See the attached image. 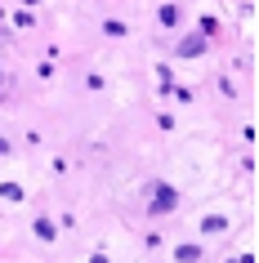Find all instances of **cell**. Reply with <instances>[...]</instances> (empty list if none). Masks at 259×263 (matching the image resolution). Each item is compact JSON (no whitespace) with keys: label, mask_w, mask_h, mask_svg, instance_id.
Instances as JSON below:
<instances>
[{"label":"cell","mask_w":259,"mask_h":263,"mask_svg":"<svg viewBox=\"0 0 259 263\" xmlns=\"http://www.w3.org/2000/svg\"><path fill=\"white\" fill-rule=\"evenodd\" d=\"M179 205V192H175V187H165V183H161V187H152V214H170V210H175Z\"/></svg>","instance_id":"6da1fadb"},{"label":"cell","mask_w":259,"mask_h":263,"mask_svg":"<svg viewBox=\"0 0 259 263\" xmlns=\"http://www.w3.org/2000/svg\"><path fill=\"white\" fill-rule=\"evenodd\" d=\"M201 45H205V31H197V36H188V41L179 45V54H197Z\"/></svg>","instance_id":"7a4b0ae2"},{"label":"cell","mask_w":259,"mask_h":263,"mask_svg":"<svg viewBox=\"0 0 259 263\" xmlns=\"http://www.w3.org/2000/svg\"><path fill=\"white\" fill-rule=\"evenodd\" d=\"M0 196H5V201H23V196H27V192H23L18 183H5V187H0Z\"/></svg>","instance_id":"3957f363"},{"label":"cell","mask_w":259,"mask_h":263,"mask_svg":"<svg viewBox=\"0 0 259 263\" xmlns=\"http://www.w3.org/2000/svg\"><path fill=\"white\" fill-rule=\"evenodd\" d=\"M197 259H201V246H183L179 250V263H197Z\"/></svg>","instance_id":"277c9868"},{"label":"cell","mask_w":259,"mask_h":263,"mask_svg":"<svg viewBox=\"0 0 259 263\" xmlns=\"http://www.w3.org/2000/svg\"><path fill=\"white\" fill-rule=\"evenodd\" d=\"M161 23H165V27H175V23H179V9H175V5H161Z\"/></svg>","instance_id":"5b68a950"},{"label":"cell","mask_w":259,"mask_h":263,"mask_svg":"<svg viewBox=\"0 0 259 263\" xmlns=\"http://www.w3.org/2000/svg\"><path fill=\"white\" fill-rule=\"evenodd\" d=\"M36 236H41V241H54V223L41 219V223H36Z\"/></svg>","instance_id":"8992f818"},{"label":"cell","mask_w":259,"mask_h":263,"mask_svg":"<svg viewBox=\"0 0 259 263\" xmlns=\"http://www.w3.org/2000/svg\"><path fill=\"white\" fill-rule=\"evenodd\" d=\"M103 31H108V36H125V23H116V18H112V23H103Z\"/></svg>","instance_id":"52a82bcc"},{"label":"cell","mask_w":259,"mask_h":263,"mask_svg":"<svg viewBox=\"0 0 259 263\" xmlns=\"http://www.w3.org/2000/svg\"><path fill=\"white\" fill-rule=\"evenodd\" d=\"M0 152H9V143H5V139H0Z\"/></svg>","instance_id":"ba28073f"}]
</instances>
